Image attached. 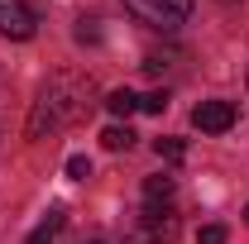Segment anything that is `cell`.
<instances>
[{"label":"cell","mask_w":249,"mask_h":244,"mask_svg":"<svg viewBox=\"0 0 249 244\" xmlns=\"http://www.w3.org/2000/svg\"><path fill=\"white\" fill-rule=\"evenodd\" d=\"M124 10L139 19V24H149V29H182L187 19H192V0H124Z\"/></svg>","instance_id":"3957f363"},{"label":"cell","mask_w":249,"mask_h":244,"mask_svg":"<svg viewBox=\"0 0 249 244\" xmlns=\"http://www.w3.org/2000/svg\"><path fill=\"white\" fill-rule=\"evenodd\" d=\"M192 124H196L201 134H225V129L235 124V101H201V105L192 110Z\"/></svg>","instance_id":"5b68a950"},{"label":"cell","mask_w":249,"mask_h":244,"mask_svg":"<svg viewBox=\"0 0 249 244\" xmlns=\"http://www.w3.org/2000/svg\"><path fill=\"white\" fill-rule=\"evenodd\" d=\"M101 144H106L110 153H120V149H129V144H134V134H129V124H110V129L101 134Z\"/></svg>","instance_id":"9c48e42d"},{"label":"cell","mask_w":249,"mask_h":244,"mask_svg":"<svg viewBox=\"0 0 249 244\" xmlns=\"http://www.w3.org/2000/svg\"><path fill=\"white\" fill-rule=\"evenodd\" d=\"M58 235H62V211H48V215H43V225H38L24 244H58Z\"/></svg>","instance_id":"52a82bcc"},{"label":"cell","mask_w":249,"mask_h":244,"mask_svg":"<svg viewBox=\"0 0 249 244\" xmlns=\"http://www.w3.org/2000/svg\"><path fill=\"white\" fill-rule=\"evenodd\" d=\"M106 110L124 120V115H134V110H139V96L129 91V87H124V91H110V96H106Z\"/></svg>","instance_id":"ba28073f"},{"label":"cell","mask_w":249,"mask_h":244,"mask_svg":"<svg viewBox=\"0 0 249 244\" xmlns=\"http://www.w3.org/2000/svg\"><path fill=\"white\" fill-rule=\"evenodd\" d=\"M67 177H72V182H87V177H91V158H87V153H72V158H67Z\"/></svg>","instance_id":"8fae6325"},{"label":"cell","mask_w":249,"mask_h":244,"mask_svg":"<svg viewBox=\"0 0 249 244\" xmlns=\"http://www.w3.org/2000/svg\"><path fill=\"white\" fill-rule=\"evenodd\" d=\"M91 244H106V240H91Z\"/></svg>","instance_id":"9a60e30c"},{"label":"cell","mask_w":249,"mask_h":244,"mask_svg":"<svg viewBox=\"0 0 249 244\" xmlns=\"http://www.w3.org/2000/svg\"><path fill=\"white\" fill-rule=\"evenodd\" d=\"M38 29V10L29 0H0V34L5 38H34Z\"/></svg>","instance_id":"277c9868"},{"label":"cell","mask_w":249,"mask_h":244,"mask_svg":"<svg viewBox=\"0 0 249 244\" xmlns=\"http://www.w3.org/2000/svg\"><path fill=\"white\" fill-rule=\"evenodd\" d=\"M245 225H249V206H245Z\"/></svg>","instance_id":"5bb4252c"},{"label":"cell","mask_w":249,"mask_h":244,"mask_svg":"<svg viewBox=\"0 0 249 244\" xmlns=\"http://www.w3.org/2000/svg\"><path fill=\"white\" fill-rule=\"evenodd\" d=\"M154 149H158V158H168V163L187 158V144H182V139H173V134H168V139H154Z\"/></svg>","instance_id":"30bf717a"},{"label":"cell","mask_w":249,"mask_h":244,"mask_svg":"<svg viewBox=\"0 0 249 244\" xmlns=\"http://www.w3.org/2000/svg\"><path fill=\"white\" fill-rule=\"evenodd\" d=\"M87 110H91V82H87V77H72V72H58V77L38 91L24 134H29V139H43V134H53L62 124L82 120Z\"/></svg>","instance_id":"6da1fadb"},{"label":"cell","mask_w":249,"mask_h":244,"mask_svg":"<svg viewBox=\"0 0 249 244\" xmlns=\"http://www.w3.org/2000/svg\"><path fill=\"white\" fill-rule=\"evenodd\" d=\"M168 196H173V177H168V173L144 177V201H149V206H168Z\"/></svg>","instance_id":"8992f818"},{"label":"cell","mask_w":249,"mask_h":244,"mask_svg":"<svg viewBox=\"0 0 249 244\" xmlns=\"http://www.w3.org/2000/svg\"><path fill=\"white\" fill-rule=\"evenodd\" d=\"M225 240H230L225 225H201V235H196V244H225Z\"/></svg>","instance_id":"4fadbf2b"},{"label":"cell","mask_w":249,"mask_h":244,"mask_svg":"<svg viewBox=\"0 0 249 244\" xmlns=\"http://www.w3.org/2000/svg\"><path fill=\"white\" fill-rule=\"evenodd\" d=\"M139 110H144V115H163V110H168V91H149V96H139Z\"/></svg>","instance_id":"7c38bea8"},{"label":"cell","mask_w":249,"mask_h":244,"mask_svg":"<svg viewBox=\"0 0 249 244\" xmlns=\"http://www.w3.org/2000/svg\"><path fill=\"white\" fill-rule=\"evenodd\" d=\"M173 240H178V215L168 206L144 201V211L120 220V244H173Z\"/></svg>","instance_id":"7a4b0ae2"}]
</instances>
